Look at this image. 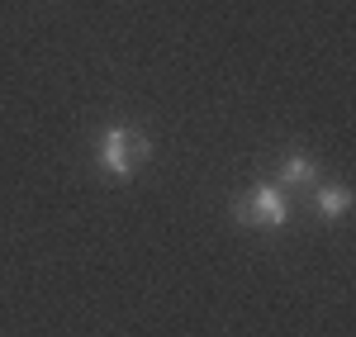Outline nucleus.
<instances>
[{
  "mask_svg": "<svg viewBox=\"0 0 356 337\" xmlns=\"http://www.w3.org/2000/svg\"><path fill=\"white\" fill-rule=\"evenodd\" d=\"M275 171H280V186H318V162L309 152H285Z\"/></svg>",
  "mask_w": 356,
  "mask_h": 337,
  "instance_id": "3",
  "label": "nucleus"
},
{
  "mask_svg": "<svg viewBox=\"0 0 356 337\" xmlns=\"http://www.w3.org/2000/svg\"><path fill=\"white\" fill-rule=\"evenodd\" d=\"M238 224H247V228H285L290 224V199H285V190L271 186V181L252 186V190L238 199Z\"/></svg>",
  "mask_w": 356,
  "mask_h": 337,
  "instance_id": "2",
  "label": "nucleus"
},
{
  "mask_svg": "<svg viewBox=\"0 0 356 337\" xmlns=\"http://www.w3.org/2000/svg\"><path fill=\"white\" fill-rule=\"evenodd\" d=\"M95 157H100V167L110 171L114 181H129L134 167L147 157V138L138 133V129H124V124H110L100 142H95Z\"/></svg>",
  "mask_w": 356,
  "mask_h": 337,
  "instance_id": "1",
  "label": "nucleus"
},
{
  "mask_svg": "<svg viewBox=\"0 0 356 337\" xmlns=\"http://www.w3.org/2000/svg\"><path fill=\"white\" fill-rule=\"evenodd\" d=\"M314 209H318V219H347V209H352V190L347 186H314Z\"/></svg>",
  "mask_w": 356,
  "mask_h": 337,
  "instance_id": "4",
  "label": "nucleus"
}]
</instances>
